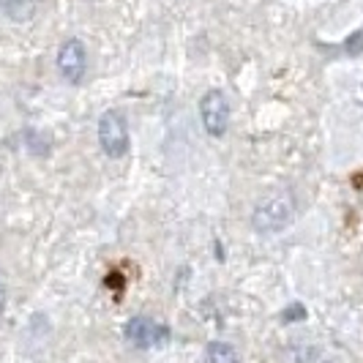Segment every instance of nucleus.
<instances>
[{
  "mask_svg": "<svg viewBox=\"0 0 363 363\" xmlns=\"http://www.w3.org/2000/svg\"><path fill=\"white\" fill-rule=\"evenodd\" d=\"M230 118H233V107L230 99L221 91H208L200 101V121L202 128L208 131V137H224L230 128Z\"/></svg>",
  "mask_w": 363,
  "mask_h": 363,
  "instance_id": "4",
  "label": "nucleus"
},
{
  "mask_svg": "<svg viewBox=\"0 0 363 363\" xmlns=\"http://www.w3.org/2000/svg\"><path fill=\"white\" fill-rule=\"evenodd\" d=\"M123 336H126L128 345L140 347V350H159L169 342V328L153 317L137 314L123 325Z\"/></svg>",
  "mask_w": 363,
  "mask_h": 363,
  "instance_id": "3",
  "label": "nucleus"
},
{
  "mask_svg": "<svg viewBox=\"0 0 363 363\" xmlns=\"http://www.w3.org/2000/svg\"><path fill=\"white\" fill-rule=\"evenodd\" d=\"M295 221V197L292 191H279L259 202L252 213V227L259 235H276L281 230H287Z\"/></svg>",
  "mask_w": 363,
  "mask_h": 363,
  "instance_id": "1",
  "label": "nucleus"
},
{
  "mask_svg": "<svg viewBox=\"0 0 363 363\" xmlns=\"http://www.w3.org/2000/svg\"><path fill=\"white\" fill-rule=\"evenodd\" d=\"M205 361L208 363H240L238 350L227 342H211L205 347Z\"/></svg>",
  "mask_w": 363,
  "mask_h": 363,
  "instance_id": "6",
  "label": "nucleus"
},
{
  "mask_svg": "<svg viewBox=\"0 0 363 363\" xmlns=\"http://www.w3.org/2000/svg\"><path fill=\"white\" fill-rule=\"evenodd\" d=\"M6 309V284H3V279H0V314Z\"/></svg>",
  "mask_w": 363,
  "mask_h": 363,
  "instance_id": "7",
  "label": "nucleus"
},
{
  "mask_svg": "<svg viewBox=\"0 0 363 363\" xmlns=\"http://www.w3.org/2000/svg\"><path fill=\"white\" fill-rule=\"evenodd\" d=\"M57 74L63 77V82L69 85H79L88 72V50L79 38H66L57 50Z\"/></svg>",
  "mask_w": 363,
  "mask_h": 363,
  "instance_id": "5",
  "label": "nucleus"
},
{
  "mask_svg": "<svg viewBox=\"0 0 363 363\" xmlns=\"http://www.w3.org/2000/svg\"><path fill=\"white\" fill-rule=\"evenodd\" d=\"M99 147L109 159H123L128 153V126L123 112L107 109L99 118Z\"/></svg>",
  "mask_w": 363,
  "mask_h": 363,
  "instance_id": "2",
  "label": "nucleus"
}]
</instances>
